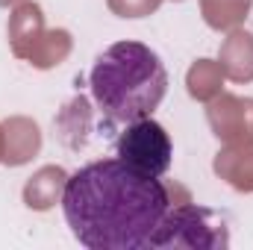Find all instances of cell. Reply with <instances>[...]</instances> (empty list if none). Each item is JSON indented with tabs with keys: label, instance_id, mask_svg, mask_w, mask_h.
Here are the masks:
<instances>
[{
	"label": "cell",
	"instance_id": "6da1fadb",
	"mask_svg": "<svg viewBox=\"0 0 253 250\" xmlns=\"http://www.w3.org/2000/svg\"><path fill=\"white\" fill-rule=\"evenodd\" d=\"M171 206L159 177H147L124 159H97L74 171L62 191L71 236L88 250H141L150 245Z\"/></svg>",
	"mask_w": 253,
	"mask_h": 250
},
{
	"label": "cell",
	"instance_id": "7a4b0ae2",
	"mask_svg": "<svg viewBox=\"0 0 253 250\" xmlns=\"http://www.w3.org/2000/svg\"><path fill=\"white\" fill-rule=\"evenodd\" d=\"M91 97L109 121L150 118L168 94V71L141 42H115L91 65Z\"/></svg>",
	"mask_w": 253,
	"mask_h": 250
},
{
	"label": "cell",
	"instance_id": "3957f363",
	"mask_svg": "<svg viewBox=\"0 0 253 250\" xmlns=\"http://www.w3.org/2000/svg\"><path fill=\"white\" fill-rule=\"evenodd\" d=\"M147 248H189V250H218L230 248V230L215 209L206 206H168Z\"/></svg>",
	"mask_w": 253,
	"mask_h": 250
},
{
	"label": "cell",
	"instance_id": "277c9868",
	"mask_svg": "<svg viewBox=\"0 0 253 250\" xmlns=\"http://www.w3.org/2000/svg\"><path fill=\"white\" fill-rule=\"evenodd\" d=\"M115 156L147 177H165L171 168L174 144H171V135L165 132V126L153 121V115H150V118L129 121L121 129V135L115 141Z\"/></svg>",
	"mask_w": 253,
	"mask_h": 250
}]
</instances>
